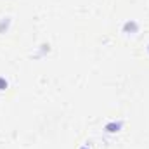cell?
<instances>
[{"instance_id":"1","label":"cell","mask_w":149,"mask_h":149,"mask_svg":"<svg viewBox=\"0 0 149 149\" xmlns=\"http://www.w3.org/2000/svg\"><path fill=\"white\" fill-rule=\"evenodd\" d=\"M121 128H123V121H109V123L104 125V130H106L108 134H116V132H120Z\"/></svg>"},{"instance_id":"2","label":"cell","mask_w":149,"mask_h":149,"mask_svg":"<svg viewBox=\"0 0 149 149\" xmlns=\"http://www.w3.org/2000/svg\"><path fill=\"white\" fill-rule=\"evenodd\" d=\"M139 28H141L139 23L134 21V19H130V21H127V23L123 24V33H137Z\"/></svg>"},{"instance_id":"3","label":"cell","mask_w":149,"mask_h":149,"mask_svg":"<svg viewBox=\"0 0 149 149\" xmlns=\"http://www.w3.org/2000/svg\"><path fill=\"white\" fill-rule=\"evenodd\" d=\"M9 24H10V19L9 17H2L0 19V33H5L9 30Z\"/></svg>"},{"instance_id":"4","label":"cell","mask_w":149,"mask_h":149,"mask_svg":"<svg viewBox=\"0 0 149 149\" xmlns=\"http://www.w3.org/2000/svg\"><path fill=\"white\" fill-rule=\"evenodd\" d=\"M9 87V83H7V80L3 78V76H0V90H5Z\"/></svg>"},{"instance_id":"5","label":"cell","mask_w":149,"mask_h":149,"mask_svg":"<svg viewBox=\"0 0 149 149\" xmlns=\"http://www.w3.org/2000/svg\"><path fill=\"white\" fill-rule=\"evenodd\" d=\"M80 149H90V148H88V146H81Z\"/></svg>"},{"instance_id":"6","label":"cell","mask_w":149,"mask_h":149,"mask_svg":"<svg viewBox=\"0 0 149 149\" xmlns=\"http://www.w3.org/2000/svg\"><path fill=\"white\" fill-rule=\"evenodd\" d=\"M148 54H149V45H148Z\"/></svg>"}]
</instances>
